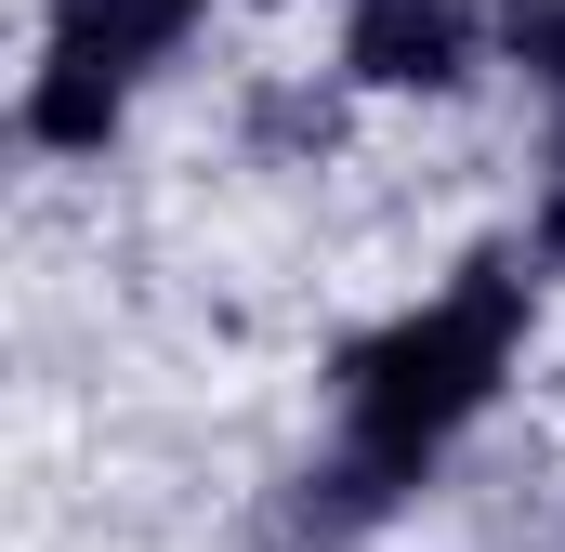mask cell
I'll use <instances>...</instances> for the list:
<instances>
[{"mask_svg": "<svg viewBox=\"0 0 565 552\" xmlns=\"http://www.w3.org/2000/svg\"><path fill=\"white\" fill-rule=\"evenodd\" d=\"M513 342H526V264L473 251L422 316H395V329H369L342 355V460L382 500H408V474L513 382Z\"/></svg>", "mask_w": 565, "mask_h": 552, "instance_id": "obj_1", "label": "cell"}, {"mask_svg": "<svg viewBox=\"0 0 565 552\" xmlns=\"http://www.w3.org/2000/svg\"><path fill=\"white\" fill-rule=\"evenodd\" d=\"M211 0H53V40H40V79H26V145H106L132 79L198 26Z\"/></svg>", "mask_w": 565, "mask_h": 552, "instance_id": "obj_2", "label": "cell"}, {"mask_svg": "<svg viewBox=\"0 0 565 552\" xmlns=\"http://www.w3.org/2000/svg\"><path fill=\"white\" fill-rule=\"evenodd\" d=\"M342 79H369V93H460L473 79V0H355L342 13Z\"/></svg>", "mask_w": 565, "mask_h": 552, "instance_id": "obj_3", "label": "cell"}, {"mask_svg": "<svg viewBox=\"0 0 565 552\" xmlns=\"http://www.w3.org/2000/svg\"><path fill=\"white\" fill-rule=\"evenodd\" d=\"M500 40H513V66L553 93V119H565V0H500Z\"/></svg>", "mask_w": 565, "mask_h": 552, "instance_id": "obj_4", "label": "cell"}, {"mask_svg": "<svg viewBox=\"0 0 565 552\" xmlns=\"http://www.w3.org/2000/svg\"><path fill=\"white\" fill-rule=\"evenodd\" d=\"M540 264H565V145H553V198H540Z\"/></svg>", "mask_w": 565, "mask_h": 552, "instance_id": "obj_5", "label": "cell"}]
</instances>
